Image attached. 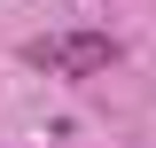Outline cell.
Instances as JSON below:
<instances>
[{
  "instance_id": "1",
  "label": "cell",
  "mask_w": 156,
  "mask_h": 148,
  "mask_svg": "<svg viewBox=\"0 0 156 148\" xmlns=\"http://www.w3.org/2000/svg\"><path fill=\"white\" fill-rule=\"evenodd\" d=\"M39 62H109V47H39Z\"/></svg>"
}]
</instances>
